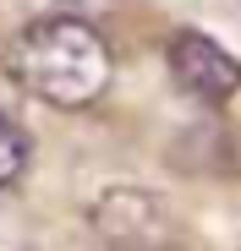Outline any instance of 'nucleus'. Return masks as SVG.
<instances>
[{"label":"nucleus","instance_id":"1","mask_svg":"<svg viewBox=\"0 0 241 251\" xmlns=\"http://www.w3.org/2000/svg\"><path fill=\"white\" fill-rule=\"evenodd\" d=\"M17 76L28 93L77 109L110 88V50L83 17H38L17 38Z\"/></svg>","mask_w":241,"mask_h":251},{"label":"nucleus","instance_id":"2","mask_svg":"<svg viewBox=\"0 0 241 251\" xmlns=\"http://www.w3.org/2000/svg\"><path fill=\"white\" fill-rule=\"evenodd\" d=\"M93 235L115 251H159L165 246V202L137 186L104 191L93 202Z\"/></svg>","mask_w":241,"mask_h":251},{"label":"nucleus","instance_id":"3","mask_svg":"<svg viewBox=\"0 0 241 251\" xmlns=\"http://www.w3.org/2000/svg\"><path fill=\"white\" fill-rule=\"evenodd\" d=\"M170 71L176 82L192 93V99H203V104H219L230 93H241V60L230 50H219L209 33H197V27H181L170 33Z\"/></svg>","mask_w":241,"mask_h":251},{"label":"nucleus","instance_id":"4","mask_svg":"<svg viewBox=\"0 0 241 251\" xmlns=\"http://www.w3.org/2000/svg\"><path fill=\"white\" fill-rule=\"evenodd\" d=\"M28 164H33V137L22 131L17 120L0 115V186H17Z\"/></svg>","mask_w":241,"mask_h":251},{"label":"nucleus","instance_id":"5","mask_svg":"<svg viewBox=\"0 0 241 251\" xmlns=\"http://www.w3.org/2000/svg\"><path fill=\"white\" fill-rule=\"evenodd\" d=\"M159 251H176V246H159Z\"/></svg>","mask_w":241,"mask_h":251}]
</instances>
